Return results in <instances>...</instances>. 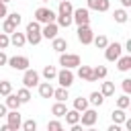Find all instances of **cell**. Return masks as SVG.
Returning <instances> with one entry per match:
<instances>
[{
    "mask_svg": "<svg viewBox=\"0 0 131 131\" xmlns=\"http://www.w3.org/2000/svg\"><path fill=\"white\" fill-rule=\"evenodd\" d=\"M6 61H8V57H6V53H4L2 49H0V66H4Z\"/></svg>",
    "mask_w": 131,
    "mask_h": 131,
    "instance_id": "43",
    "label": "cell"
},
{
    "mask_svg": "<svg viewBox=\"0 0 131 131\" xmlns=\"http://www.w3.org/2000/svg\"><path fill=\"white\" fill-rule=\"evenodd\" d=\"M4 104H6V108H18V106H20V100H18L16 94L10 92V94H6V102H4Z\"/></svg>",
    "mask_w": 131,
    "mask_h": 131,
    "instance_id": "22",
    "label": "cell"
},
{
    "mask_svg": "<svg viewBox=\"0 0 131 131\" xmlns=\"http://www.w3.org/2000/svg\"><path fill=\"white\" fill-rule=\"evenodd\" d=\"M72 12H74V6L70 4V0H61L59 8H57V14H72Z\"/></svg>",
    "mask_w": 131,
    "mask_h": 131,
    "instance_id": "24",
    "label": "cell"
},
{
    "mask_svg": "<svg viewBox=\"0 0 131 131\" xmlns=\"http://www.w3.org/2000/svg\"><path fill=\"white\" fill-rule=\"evenodd\" d=\"M78 76H80L82 80H86V82H96L90 66H82V63H80V66H78Z\"/></svg>",
    "mask_w": 131,
    "mask_h": 131,
    "instance_id": "14",
    "label": "cell"
},
{
    "mask_svg": "<svg viewBox=\"0 0 131 131\" xmlns=\"http://www.w3.org/2000/svg\"><path fill=\"white\" fill-rule=\"evenodd\" d=\"M55 18H57V25H59V27H66V29L74 23V20H72V14H57Z\"/></svg>",
    "mask_w": 131,
    "mask_h": 131,
    "instance_id": "26",
    "label": "cell"
},
{
    "mask_svg": "<svg viewBox=\"0 0 131 131\" xmlns=\"http://www.w3.org/2000/svg\"><path fill=\"white\" fill-rule=\"evenodd\" d=\"M74 108H76L78 113L86 111V108H88V98H82V96H80V98H76V100H74Z\"/></svg>",
    "mask_w": 131,
    "mask_h": 131,
    "instance_id": "29",
    "label": "cell"
},
{
    "mask_svg": "<svg viewBox=\"0 0 131 131\" xmlns=\"http://www.w3.org/2000/svg\"><path fill=\"white\" fill-rule=\"evenodd\" d=\"M57 82H59V86H63V88H70L72 84H74V72L70 70V68H63L61 72H57Z\"/></svg>",
    "mask_w": 131,
    "mask_h": 131,
    "instance_id": "6",
    "label": "cell"
},
{
    "mask_svg": "<svg viewBox=\"0 0 131 131\" xmlns=\"http://www.w3.org/2000/svg\"><path fill=\"white\" fill-rule=\"evenodd\" d=\"M92 39H94V33H92L90 25H80V27H78V41H80L82 45H90Z\"/></svg>",
    "mask_w": 131,
    "mask_h": 131,
    "instance_id": "5",
    "label": "cell"
},
{
    "mask_svg": "<svg viewBox=\"0 0 131 131\" xmlns=\"http://www.w3.org/2000/svg\"><path fill=\"white\" fill-rule=\"evenodd\" d=\"M14 31H16V27H14V25H12V23L6 18V20H4V25H2V33L10 35V33H14Z\"/></svg>",
    "mask_w": 131,
    "mask_h": 131,
    "instance_id": "37",
    "label": "cell"
},
{
    "mask_svg": "<svg viewBox=\"0 0 131 131\" xmlns=\"http://www.w3.org/2000/svg\"><path fill=\"white\" fill-rule=\"evenodd\" d=\"M129 104H131L129 94H123V96H119V98H117V106H119V108H127Z\"/></svg>",
    "mask_w": 131,
    "mask_h": 131,
    "instance_id": "35",
    "label": "cell"
},
{
    "mask_svg": "<svg viewBox=\"0 0 131 131\" xmlns=\"http://www.w3.org/2000/svg\"><path fill=\"white\" fill-rule=\"evenodd\" d=\"M20 127H23L25 131H35V129H37V123H35L33 119H29V121H25V123H20Z\"/></svg>",
    "mask_w": 131,
    "mask_h": 131,
    "instance_id": "38",
    "label": "cell"
},
{
    "mask_svg": "<svg viewBox=\"0 0 131 131\" xmlns=\"http://www.w3.org/2000/svg\"><path fill=\"white\" fill-rule=\"evenodd\" d=\"M125 51H129V53H131V39L125 43Z\"/></svg>",
    "mask_w": 131,
    "mask_h": 131,
    "instance_id": "47",
    "label": "cell"
},
{
    "mask_svg": "<svg viewBox=\"0 0 131 131\" xmlns=\"http://www.w3.org/2000/svg\"><path fill=\"white\" fill-rule=\"evenodd\" d=\"M100 94H102L104 98H106V96H113V94H115V84H113V82H102Z\"/></svg>",
    "mask_w": 131,
    "mask_h": 131,
    "instance_id": "25",
    "label": "cell"
},
{
    "mask_svg": "<svg viewBox=\"0 0 131 131\" xmlns=\"http://www.w3.org/2000/svg\"><path fill=\"white\" fill-rule=\"evenodd\" d=\"M59 66L70 68V70H72V68H78V66H80V55H78V53H66V51H63V53L59 55Z\"/></svg>",
    "mask_w": 131,
    "mask_h": 131,
    "instance_id": "4",
    "label": "cell"
},
{
    "mask_svg": "<svg viewBox=\"0 0 131 131\" xmlns=\"http://www.w3.org/2000/svg\"><path fill=\"white\" fill-rule=\"evenodd\" d=\"M55 16H57V14H55L51 8H45V6H41V8L35 10V20H37V23H43V25L55 23Z\"/></svg>",
    "mask_w": 131,
    "mask_h": 131,
    "instance_id": "2",
    "label": "cell"
},
{
    "mask_svg": "<svg viewBox=\"0 0 131 131\" xmlns=\"http://www.w3.org/2000/svg\"><path fill=\"white\" fill-rule=\"evenodd\" d=\"M37 88H39V96L41 98H51L53 96V86L49 84V80L47 82H39Z\"/></svg>",
    "mask_w": 131,
    "mask_h": 131,
    "instance_id": "15",
    "label": "cell"
},
{
    "mask_svg": "<svg viewBox=\"0 0 131 131\" xmlns=\"http://www.w3.org/2000/svg\"><path fill=\"white\" fill-rule=\"evenodd\" d=\"M121 51H123V45L121 43H108L106 47H104V57L108 59V61H117L119 57H121Z\"/></svg>",
    "mask_w": 131,
    "mask_h": 131,
    "instance_id": "3",
    "label": "cell"
},
{
    "mask_svg": "<svg viewBox=\"0 0 131 131\" xmlns=\"http://www.w3.org/2000/svg\"><path fill=\"white\" fill-rule=\"evenodd\" d=\"M6 111H8V108H6V104H0V119H2V117H6Z\"/></svg>",
    "mask_w": 131,
    "mask_h": 131,
    "instance_id": "44",
    "label": "cell"
},
{
    "mask_svg": "<svg viewBox=\"0 0 131 131\" xmlns=\"http://www.w3.org/2000/svg\"><path fill=\"white\" fill-rule=\"evenodd\" d=\"M111 119H113V123H117V125H121L125 119H127V115H125V108H115L113 113H111Z\"/></svg>",
    "mask_w": 131,
    "mask_h": 131,
    "instance_id": "18",
    "label": "cell"
},
{
    "mask_svg": "<svg viewBox=\"0 0 131 131\" xmlns=\"http://www.w3.org/2000/svg\"><path fill=\"white\" fill-rule=\"evenodd\" d=\"M47 129H49V131H61L63 125H61L59 121H49V123H47Z\"/></svg>",
    "mask_w": 131,
    "mask_h": 131,
    "instance_id": "39",
    "label": "cell"
},
{
    "mask_svg": "<svg viewBox=\"0 0 131 131\" xmlns=\"http://www.w3.org/2000/svg\"><path fill=\"white\" fill-rule=\"evenodd\" d=\"M16 96H18L20 104H25V102H29V100H31V92H29V88H20V90L16 92Z\"/></svg>",
    "mask_w": 131,
    "mask_h": 131,
    "instance_id": "32",
    "label": "cell"
},
{
    "mask_svg": "<svg viewBox=\"0 0 131 131\" xmlns=\"http://www.w3.org/2000/svg\"><path fill=\"white\" fill-rule=\"evenodd\" d=\"M51 41H53V43H51V47H53L57 53H63V51L68 49V41H66V39H61V37H53Z\"/></svg>",
    "mask_w": 131,
    "mask_h": 131,
    "instance_id": "17",
    "label": "cell"
},
{
    "mask_svg": "<svg viewBox=\"0 0 131 131\" xmlns=\"http://www.w3.org/2000/svg\"><path fill=\"white\" fill-rule=\"evenodd\" d=\"M66 102H61V100H57L53 106H51V113H53V117H63L66 115Z\"/></svg>",
    "mask_w": 131,
    "mask_h": 131,
    "instance_id": "23",
    "label": "cell"
},
{
    "mask_svg": "<svg viewBox=\"0 0 131 131\" xmlns=\"http://www.w3.org/2000/svg\"><path fill=\"white\" fill-rule=\"evenodd\" d=\"M10 45V37L6 33H0V49H6Z\"/></svg>",
    "mask_w": 131,
    "mask_h": 131,
    "instance_id": "40",
    "label": "cell"
},
{
    "mask_svg": "<svg viewBox=\"0 0 131 131\" xmlns=\"http://www.w3.org/2000/svg\"><path fill=\"white\" fill-rule=\"evenodd\" d=\"M6 14H8V12H6V4L0 0V18H2V16H6Z\"/></svg>",
    "mask_w": 131,
    "mask_h": 131,
    "instance_id": "42",
    "label": "cell"
},
{
    "mask_svg": "<svg viewBox=\"0 0 131 131\" xmlns=\"http://www.w3.org/2000/svg\"><path fill=\"white\" fill-rule=\"evenodd\" d=\"M121 86H123V92H125V94H129V92H131V78H125Z\"/></svg>",
    "mask_w": 131,
    "mask_h": 131,
    "instance_id": "41",
    "label": "cell"
},
{
    "mask_svg": "<svg viewBox=\"0 0 131 131\" xmlns=\"http://www.w3.org/2000/svg\"><path fill=\"white\" fill-rule=\"evenodd\" d=\"M113 16H115V20H117V23H121V25H123V23H127V18H129V16H127V12H125V8H117V10L113 12Z\"/></svg>",
    "mask_w": 131,
    "mask_h": 131,
    "instance_id": "27",
    "label": "cell"
},
{
    "mask_svg": "<svg viewBox=\"0 0 131 131\" xmlns=\"http://www.w3.org/2000/svg\"><path fill=\"white\" fill-rule=\"evenodd\" d=\"M6 18H8V20H10L14 27H18V25L23 23V16H20L18 12H10V14H6Z\"/></svg>",
    "mask_w": 131,
    "mask_h": 131,
    "instance_id": "36",
    "label": "cell"
},
{
    "mask_svg": "<svg viewBox=\"0 0 131 131\" xmlns=\"http://www.w3.org/2000/svg\"><path fill=\"white\" fill-rule=\"evenodd\" d=\"M10 92H12V82L2 80V82H0V94H2V96H6V94H10Z\"/></svg>",
    "mask_w": 131,
    "mask_h": 131,
    "instance_id": "34",
    "label": "cell"
},
{
    "mask_svg": "<svg viewBox=\"0 0 131 131\" xmlns=\"http://www.w3.org/2000/svg\"><path fill=\"white\" fill-rule=\"evenodd\" d=\"M88 102H90V104H94V106H100V104L104 102V96H102L100 92H92V94H90V98H88Z\"/></svg>",
    "mask_w": 131,
    "mask_h": 131,
    "instance_id": "28",
    "label": "cell"
},
{
    "mask_svg": "<svg viewBox=\"0 0 131 131\" xmlns=\"http://www.w3.org/2000/svg\"><path fill=\"white\" fill-rule=\"evenodd\" d=\"M2 2H4V4H8V2H10V0H2Z\"/></svg>",
    "mask_w": 131,
    "mask_h": 131,
    "instance_id": "48",
    "label": "cell"
},
{
    "mask_svg": "<svg viewBox=\"0 0 131 131\" xmlns=\"http://www.w3.org/2000/svg\"><path fill=\"white\" fill-rule=\"evenodd\" d=\"M25 37H27V41L31 43V45H39L41 43V23H37V20H31L29 25H27V33H25Z\"/></svg>",
    "mask_w": 131,
    "mask_h": 131,
    "instance_id": "1",
    "label": "cell"
},
{
    "mask_svg": "<svg viewBox=\"0 0 131 131\" xmlns=\"http://www.w3.org/2000/svg\"><path fill=\"white\" fill-rule=\"evenodd\" d=\"M41 37H43V39H53V37H57V25H55V23H47V25L41 29Z\"/></svg>",
    "mask_w": 131,
    "mask_h": 131,
    "instance_id": "13",
    "label": "cell"
},
{
    "mask_svg": "<svg viewBox=\"0 0 131 131\" xmlns=\"http://www.w3.org/2000/svg\"><path fill=\"white\" fill-rule=\"evenodd\" d=\"M66 123L68 125H74V123H80V113L76 111V108H72V111H66Z\"/></svg>",
    "mask_w": 131,
    "mask_h": 131,
    "instance_id": "19",
    "label": "cell"
},
{
    "mask_svg": "<svg viewBox=\"0 0 131 131\" xmlns=\"http://www.w3.org/2000/svg\"><path fill=\"white\" fill-rule=\"evenodd\" d=\"M92 43H94L98 49H104V47L108 45V39H106L104 35H98V37H94V39H92Z\"/></svg>",
    "mask_w": 131,
    "mask_h": 131,
    "instance_id": "33",
    "label": "cell"
},
{
    "mask_svg": "<svg viewBox=\"0 0 131 131\" xmlns=\"http://www.w3.org/2000/svg\"><path fill=\"white\" fill-rule=\"evenodd\" d=\"M96 121H98V115H96L94 108H86V111L80 113V123H82V127H92Z\"/></svg>",
    "mask_w": 131,
    "mask_h": 131,
    "instance_id": "7",
    "label": "cell"
},
{
    "mask_svg": "<svg viewBox=\"0 0 131 131\" xmlns=\"http://www.w3.org/2000/svg\"><path fill=\"white\" fill-rule=\"evenodd\" d=\"M88 8L98 10V12H106L111 8V2L108 0H88Z\"/></svg>",
    "mask_w": 131,
    "mask_h": 131,
    "instance_id": "12",
    "label": "cell"
},
{
    "mask_svg": "<svg viewBox=\"0 0 131 131\" xmlns=\"http://www.w3.org/2000/svg\"><path fill=\"white\" fill-rule=\"evenodd\" d=\"M121 4H123V8H129L131 6V0H121Z\"/></svg>",
    "mask_w": 131,
    "mask_h": 131,
    "instance_id": "46",
    "label": "cell"
},
{
    "mask_svg": "<svg viewBox=\"0 0 131 131\" xmlns=\"http://www.w3.org/2000/svg\"><path fill=\"white\" fill-rule=\"evenodd\" d=\"M10 43H12L14 47H23V45L27 43V37H25V33H18V31L10 33Z\"/></svg>",
    "mask_w": 131,
    "mask_h": 131,
    "instance_id": "16",
    "label": "cell"
},
{
    "mask_svg": "<svg viewBox=\"0 0 131 131\" xmlns=\"http://www.w3.org/2000/svg\"><path fill=\"white\" fill-rule=\"evenodd\" d=\"M55 76H57V70H55L53 66H45V68H43V78H45V80H53Z\"/></svg>",
    "mask_w": 131,
    "mask_h": 131,
    "instance_id": "30",
    "label": "cell"
},
{
    "mask_svg": "<svg viewBox=\"0 0 131 131\" xmlns=\"http://www.w3.org/2000/svg\"><path fill=\"white\" fill-rule=\"evenodd\" d=\"M57 2H61V0H57Z\"/></svg>",
    "mask_w": 131,
    "mask_h": 131,
    "instance_id": "50",
    "label": "cell"
},
{
    "mask_svg": "<svg viewBox=\"0 0 131 131\" xmlns=\"http://www.w3.org/2000/svg\"><path fill=\"white\" fill-rule=\"evenodd\" d=\"M41 2H49V0H41Z\"/></svg>",
    "mask_w": 131,
    "mask_h": 131,
    "instance_id": "49",
    "label": "cell"
},
{
    "mask_svg": "<svg viewBox=\"0 0 131 131\" xmlns=\"http://www.w3.org/2000/svg\"><path fill=\"white\" fill-rule=\"evenodd\" d=\"M108 131H121V127L115 123V125H111V127H108Z\"/></svg>",
    "mask_w": 131,
    "mask_h": 131,
    "instance_id": "45",
    "label": "cell"
},
{
    "mask_svg": "<svg viewBox=\"0 0 131 131\" xmlns=\"http://www.w3.org/2000/svg\"><path fill=\"white\" fill-rule=\"evenodd\" d=\"M117 68H119L121 72H127V70H131V55L119 57V59H117Z\"/></svg>",
    "mask_w": 131,
    "mask_h": 131,
    "instance_id": "20",
    "label": "cell"
},
{
    "mask_svg": "<svg viewBox=\"0 0 131 131\" xmlns=\"http://www.w3.org/2000/svg\"><path fill=\"white\" fill-rule=\"evenodd\" d=\"M53 98H55V100H61V102H66V100L70 98V94H68V88H63V86H59L57 90L53 88Z\"/></svg>",
    "mask_w": 131,
    "mask_h": 131,
    "instance_id": "21",
    "label": "cell"
},
{
    "mask_svg": "<svg viewBox=\"0 0 131 131\" xmlns=\"http://www.w3.org/2000/svg\"><path fill=\"white\" fill-rule=\"evenodd\" d=\"M92 74H94V80H102V78H106V68L96 66V68H92Z\"/></svg>",
    "mask_w": 131,
    "mask_h": 131,
    "instance_id": "31",
    "label": "cell"
},
{
    "mask_svg": "<svg viewBox=\"0 0 131 131\" xmlns=\"http://www.w3.org/2000/svg\"><path fill=\"white\" fill-rule=\"evenodd\" d=\"M72 20L80 27V25H88L90 23V12H88V8H76L74 12H72Z\"/></svg>",
    "mask_w": 131,
    "mask_h": 131,
    "instance_id": "9",
    "label": "cell"
},
{
    "mask_svg": "<svg viewBox=\"0 0 131 131\" xmlns=\"http://www.w3.org/2000/svg\"><path fill=\"white\" fill-rule=\"evenodd\" d=\"M12 70H27L29 68V57H25V55H14V57H8V61H6Z\"/></svg>",
    "mask_w": 131,
    "mask_h": 131,
    "instance_id": "10",
    "label": "cell"
},
{
    "mask_svg": "<svg viewBox=\"0 0 131 131\" xmlns=\"http://www.w3.org/2000/svg\"><path fill=\"white\" fill-rule=\"evenodd\" d=\"M23 84H25V88H35L39 84V72L27 68L25 70V76H23Z\"/></svg>",
    "mask_w": 131,
    "mask_h": 131,
    "instance_id": "11",
    "label": "cell"
},
{
    "mask_svg": "<svg viewBox=\"0 0 131 131\" xmlns=\"http://www.w3.org/2000/svg\"><path fill=\"white\" fill-rule=\"evenodd\" d=\"M6 119H8V127H10V131H16V129H20V123H23V117H20V113H18V108H10V113H6Z\"/></svg>",
    "mask_w": 131,
    "mask_h": 131,
    "instance_id": "8",
    "label": "cell"
}]
</instances>
